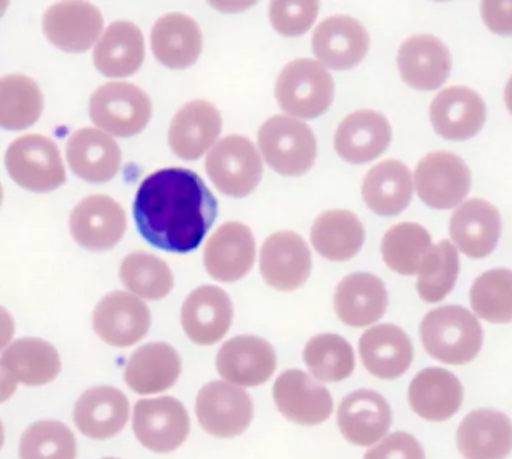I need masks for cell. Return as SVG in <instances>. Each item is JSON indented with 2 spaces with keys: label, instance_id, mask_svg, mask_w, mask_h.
Masks as SVG:
<instances>
[{
  "label": "cell",
  "instance_id": "cell-1",
  "mask_svg": "<svg viewBox=\"0 0 512 459\" xmlns=\"http://www.w3.org/2000/svg\"><path fill=\"white\" fill-rule=\"evenodd\" d=\"M134 219L143 239L163 251L199 248L217 218L218 203L202 177L187 168H163L137 189Z\"/></svg>",
  "mask_w": 512,
  "mask_h": 459
},
{
  "label": "cell",
  "instance_id": "cell-2",
  "mask_svg": "<svg viewBox=\"0 0 512 459\" xmlns=\"http://www.w3.org/2000/svg\"><path fill=\"white\" fill-rule=\"evenodd\" d=\"M482 336L478 318L463 306H440L428 312L421 323L425 350L449 365L472 362L481 350Z\"/></svg>",
  "mask_w": 512,
  "mask_h": 459
},
{
  "label": "cell",
  "instance_id": "cell-3",
  "mask_svg": "<svg viewBox=\"0 0 512 459\" xmlns=\"http://www.w3.org/2000/svg\"><path fill=\"white\" fill-rule=\"evenodd\" d=\"M275 96L289 116L316 119L331 107L334 78L322 63L313 59H296L281 71Z\"/></svg>",
  "mask_w": 512,
  "mask_h": 459
},
{
  "label": "cell",
  "instance_id": "cell-4",
  "mask_svg": "<svg viewBox=\"0 0 512 459\" xmlns=\"http://www.w3.org/2000/svg\"><path fill=\"white\" fill-rule=\"evenodd\" d=\"M259 147L272 170L283 176H302L317 156V141L307 123L289 116H274L259 129Z\"/></svg>",
  "mask_w": 512,
  "mask_h": 459
},
{
  "label": "cell",
  "instance_id": "cell-5",
  "mask_svg": "<svg viewBox=\"0 0 512 459\" xmlns=\"http://www.w3.org/2000/svg\"><path fill=\"white\" fill-rule=\"evenodd\" d=\"M11 179L32 192H50L64 185L67 170L52 138L28 134L17 138L5 153Z\"/></svg>",
  "mask_w": 512,
  "mask_h": 459
},
{
  "label": "cell",
  "instance_id": "cell-6",
  "mask_svg": "<svg viewBox=\"0 0 512 459\" xmlns=\"http://www.w3.org/2000/svg\"><path fill=\"white\" fill-rule=\"evenodd\" d=\"M92 122L107 134L133 137L140 134L152 117V102L133 83H107L95 90L89 102Z\"/></svg>",
  "mask_w": 512,
  "mask_h": 459
},
{
  "label": "cell",
  "instance_id": "cell-7",
  "mask_svg": "<svg viewBox=\"0 0 512 459\" xmlns=\"http://www.w3.org/2000/svg\"><path fill=\"white\" fill-rule=\"evenodd\" d=\"M206 173L223 194L247 197L262 180V158L247 137L229 135L212 147L206 158Z\"/></svg>",
  "mask_w": 512,
  "mask_h": 459
},
{
  "label": "cell",
  "instance_id": "cell-8",
  "mask_svg": "<svg viewBox=\"0 0 512 459\" xmlns=\"http://www.w3.org/2000/svg\"><path fill=\"white\" fill-rule=\"evenodd\" d=\"M133 428L146 449L169 453L187 440L190 417L182 402L173 396L140 399L134 407Z\"/></svg>",
  "mask_w": 512,
  "mask_h": 459
},
{
  "label": "cell",
  "instance_id": "cell-9",
  "mask_svg": "<svg viewBox=\"0 0 512 459\" xmlns=\"http://www.w3.org/2000/svg\"><path fill=\"white\" fill-rule=\"evenodd\" d=\"M419 198L433 209H451L469 194L472 174L466 162L451 152H431L415 171Z\"/></svg>",
  "mask_w": 512,
  "mask_h": 459
},
{
  "label": "cell",
  "instance_id": "cell-10",
  "mask_svg": "<svg viewBox=\"0 0 512 459\" xmlns=\"http://www.w3.org/2000/svg\"><path fill=\"white\" fill-rule=\"evenodd\" d=\"M200 426L218 438L247 431L253 420V401L242 387L229 381H212L202 387L196 402Z\"/></svg>",
  "mask_w": 512,
  "mask_h": 459
},
{
  "label": "cell",
  "instance_id": "cell-11",
  "mask_svg": "<svg viewBox=\"0 0 512 459\" xmlns=\"http://www.w3.org/2000/svg\"><path fill=\"white\" fill-rule=\"evenodd\" d=\"M70 228L74 240L83 248L106 251L124 237L127 213L109 195H89L71 213Z\"/></svg>",
  "mask_w": 512,
  "mask_h": 459
},
{
  "label": "cell",
  "instance_id": "cell-12",
  "mask_svg": "<svg viewBox=\"0 0 512 459\" xmlns=\"http://www.w3.org/2000/svg\"><path fill=\"white\" fill-rule=\"evenodd\" d=\"M272 395L281 414L298 425H319L334 410L329 390L299 369L284 371L275 381Z\"/></svg>",
  "mask_w": 512,
  "mask_h": 459
},
{
  "label": "cell",
  "instance_id": "cell-13",
  "mask_svg": "<svg viewBox=\"0 0 512 459\" xmlns=\"http://www.w3.org/2000/svg\"><path fill=\"white\" fill-rule=\"evenodd\" d=\"M311 252L305 240L293 231H277L263 243L260 272L266 284L280 291H293L307 282Z\"/></svg>",
  "mask_w": 512,
  "mask_h": 459
},
{
  "label": "cell",
  "instance_id": "cell-14",
  "mask_svg": "<svg viewBox=\"0 0 512 459\" xmlns=\"http://www.w3.org/2000/svg\"><path fill=\"white\" fill-rule=\"evenodd\" d=\"M151 311L146 303L125 291L104 297L94 311L97 335L113 347H131L148 335Z\"/></svg>",
  "mask_w": 512,
  "mask_h": 459
},
{
  "label": "cell",
  "instance_id": "cell-15",
  "mask_svg": "<svg viewBox=\"0 0 512 459\" xmlns=\"http://www.w3.org/2000/svg\"><path fill=\"white\" fill-rule=\"evenodd\" d=\"M275 368L277 354L274 347L259 336H235L218 351V372L229 383L239 387H256L266 383Z\"/></svg>",
  "mask_w": 512,
  "mask_h": 459
},
{
  "label": "cell",
  "instance_id": "cell-16",
  "mask_svg": "<svg viewBox=\"0 0 512 459\" xmlns=\"http://www.w3.org/2000/svg\"><path fill=\"white\" fill-rule=\"evenodd\" d=\"M206 270L220 282H235L244 278L256 258L253 231L241 222L221 225L205 245Z\"/></svg>",
  "mask_w": 512,
  "mask_h": 459
},
{
  "label": "cell",
  "instance_id": "cell-17",
  "mask_svg": "<svg viewBox=\"0 0 512 459\" xmlns=\"http://www.w3.org/2000/svg\"><path fill=\"white\" fill-rule=\"evenodd\" d=\"M104 18L92 3L65 2L50 6L43 18L49 41L70 53L89 50L103 32Z\"/></svg>",
  "mask_w": 512,
  "mask_h": 459
},
{
  "label": "cell",
  "instance_id": "cell-18",
  "mask_svg": "<svg viewBox=\"0 0 512 459\" xmlns=\"http://www.w3.org/2000/svg\"><path fill=\"white\" fill-rule=\"evenodd\" d=\"M311 45L320 63L344 71L362 62L370 47V36L355 18L334 15L317 26Z\"/></svg>",
  "mask_w": 512,
  "mask_h": 459
},
{
  "label": "cell",
  "instance_id": "cell-19",
  "mask_svg": "<svg viewBox=\"0 0 512 459\" xmlns=\"http://www.w3.org/2000/svg\"><path fill=\"white\" fill-rule=\"evenodd\" d=\"M232 318V300L223 288L214 285L196 288L182 306V327L199 345L217 344L229 332Z\"/></svg>",
  "mask_w": 512,
  "mask_h": 459
},
{
  "label": "cell",
  "instance_id": "cell-20",
  "mask_svg": "<svg viewBox=\"0 0 512 459\" xmlns=\"http://www.w3.org/2000/svg\"><path fill=\"white\" fill-rule=\"evenodd\" d=\"M485 116L484 99L469 87H448L431 102V123L437 134L448 140L463 141L475 137L484 126Z\"/></svg>",
  "mask_w": 512,
  "mask_h": 459
},
{
  "label": "cell",
  "instance_id": "cell-21",
  "mask_svg": "<svg viewBox=\"0 0 512 459\" xmlns=\"http://www.w3.org/2000/svg\"><path fill=\"white\" fill-rule=\"evenodd\" d=\"M2 383L44 386L61 372V357L50 342L40 338H22L5 348L0 359Z\"/></svg>",
  "mask_w": 512,
  "mask_h": 459
},
{
  "label": "cell",
  "instance_id": "cell-22",
  "mask_svg": "<svg viewBox=\"0 0 512 459\" xmlns=\"http://www.w3.org/2000/svg\"><path fill=\"white\" fill-rule=\"evenodd\" d=\"M223 128L220 111L205 99L185 104L173 117L169 144L179 158L199 159L217 140Z\"/></svg>",
  "mask_w": 512,
  "mask_h": 459
},
{
  "label": "cell",
  "instance_id": "cell-23",
  "mask_svg": "<svg viewBox=\"0 0 512 459\" xmlns=\"http://www.w3.org/2000/svg\"><path fill=\"white\" fill-rule=\"evenodd\" d=\"M397 62L404 83L418 90L442 86L452 65L448 47L433 35L406 39L398 50Z\"/></svg>",
  "mask_w": 512,
  "mask_h": 459
},
{
  "label": "cell",
  "instance_id": "cell-24",
  "mask_svg": "<svg viewBox=\"0 0 512 459\" xmlns=\"http://www.w3.org/2000/svg\"><path fill=\"white\" fill-rule=\"evenodd\" d=\"M457 444L466 459H506L512 450V422L490 408L472 411L458 426Z\"/></svg>",
  "mask_w": 512,
  "mask_h": 459
},
{
  "label": "cell",
  "instance_id": "cell-25",
  "mask_svg": "<svg viewBox=\"0 0 512 459\" xmlns=\"http://www.w3.org/2000/svg\"><path fill=\"white\" fill-rule=\"evenodd\" d=\"M391 137V125L383 114L361 110L349 114L340 123L335 132L334 146L344 161L365 164L385 152Z\"/></svg>",
  "mask_w": 512,
  "mask_h": 459
},
{
  "label": "cell",
  "instance_id": "cell-26",
  "mask_svg": "<svg viewBox=\"0 0 512 459\" xmlns=\"http://www.w3.org/2000/svg\"><path fill=\"white\" fill-rule=\"evenodd\" d=\"M341 434L355 446H371L385 437L392 423L391 407L373 390H358L343 399L338 408Z\"/></svg>",
  "mask_w": 512,
  "mask_h": 459
},
{
  "label": "cell",
  "instance_id": "cell-27",
  "mask_svg": "<svg viewBox=\"0 0 512 459\" xmlns=\"http://www.w3.org/2000/svg\"><path fill=\"white\" fill-rule=\"evenodd\" d=\"M359 353L370 374L382 380H395L412 365L413 345L401 327L379 324L361 336Z\"/></svg>",
  "mask_w": 512,
  "mask_h": 459
},
{
  "label": "cell",
  "instance_id": "cell-28",
  "mask_svg": "<svg viewBox=\"0 0 512 459\" xmlns=\"http://www.w3.org/2000/svg\"><path fill=\"white\" fill-rule=\"evenodd\" d=\"M449 233L467 257H488L500 236L499 210L484 198H472L455 210Z\"/></svg>",
  "mask_w": 512,
  "mask_h": 459
},
{
  "label": "cell",
  "instance_id": "cell-29",
  "mask_svg": "<svg viewBox=\"0 0 512 459\" xmlns=\"http://www.w3.org/2000/svg\"><path fill=\"white\" fill-rule=\"evenodd\" d=\"M67 159L80 179L103 183L113 179L122 162L121 147L106 132L83 128L74 132L67 143Z\"/></svg>",
  "mask_w": 512,
  "mask_h": 459
},
{
  "label": "cell",
  "instance_id": "cell-30",
  "mask_svg": "<svg viewBox=\"0 0 512 459\" xmlns=\"http://www.w3.org/2000/svg\"><path fill=\"white\" fill-rule=\"evenodd\" d=\"M130 402L121 390L98 386L86 390L74 408V422L86 437L107 440L127 425Z\"/></svg>",
  "mask_w": 512,
  "mask_h": 459
},
{
  "label": "cell",
  "instance_id": "cell-31",
  "mask_svg": "<svg viewBox=\"0 0 512 459\" xmlns=\"http://www.w3.org/2000/svg\"><path fill=\"white\" fill-rule=\"evenodd\" d=\"M388 291L382 279L371 273H352L338 284L334 308L347 326L367 327L385 314Z\"/></svg>",
  "mask_w": 512,
  "mask_h": 459
},
{
  "label": "cell",
  "instance_id": "cell-32",
  "mask_svg": "<svg viewBox=\"0 0 512 459\" xmlns=\"http://www.w3.org/2000/svg\"><path fill=\"white\" fill-rule=\"evenodd\" d=\"M463 398L460 380L443 368L422 369L409 387L410 407L422 419L431 422H443L454 416Z\"/></svg>",
  "mask_w": 512,
  "mask_h": 459
},
{
  "label": "cell",
  "instance_id": "cell-33",
  "mask_svg": "<svg viewBox=\"0 0 512 459\" xmlns=\"http://www.w3.org/2000/svg\"><path fill=\"white\" fill-rule=\"evenodd\" d=\"M154 56L172 69L194 65L203 50V35L199 24L181 12L163 15L151 33Z\"/></svg>",
  "mask_w": 512,
  "mask_h": 459
},
{
  "label": "cell",
  "instance_id": "cell-34",
  "mask_svg": "<svg viewBox=\"0 0 512 459\" xmlns=\"http://www.w3.org/2000/svg\"><path fill=\"white\" fill-rule=\"evenodd\" d=\"M181 375V357L166 342H149L131 354L125 381L139 395L170 389Z\"/></svg>",
  "mask_w": 512,
  "mask_h": 459
},
{
  "label": "cell",
  "instance_id": "cell-35",
  "mask_svg": "<svg viewBox=\"0 0 512 459\" xmlns=\"http://www.w3.org/2000/svg\"><path fill=\"white\" fill-rule=\"evenodd\" d=\"M145 60L142 30L131 21H115L107 27L94 51L95 68L110 78L128 77Z\"/></svg>",
  "mask_w": 512,
  "mask_h": 459
},
{
  "label": "cell",
  "instance_id": "cell-36",
  "mask_svg": "<svg viewBox=\"0 0 512 459\" xmlns=\"http://www.w3.org/2000/svg\"><path fill=\"white\" fill-rule=\"evenodd\" d=\"M412 192V173L395 159H386L371 168L362 185L365 204L380 216L403 212L412 200Z\"/></svg>",
  "mask_w": 512,
  "mask_h": 459
},
{
  "label": "cell",
  "instance_id": "cell-37",
  "mask_svg": "<svg viewBox=\"0 0 512 459\" xmlns=\"http://www.w3.org/2000/svg\"><path fill=\"white\" fill-rule=\"evenodd\" d=\"M364 240V225L350 210H328L316 219L311 228L314 248L331 261H347L355 257Z\"/></svg>",
  "mask_w": 512,
  "mask_h": 459
},
{
  "label": "cell",
  "instance_id": "cell-38",
  "mask_svg": "<svg viewBox=\"0 0 512 459\" xmlns=\"http://www.w3.org/2000/svg\"><path fill=\"white\" fill-rule=\"evenodd\" d=\"M44 96L32 78L5 75L0 80V125L10 131L29 128L40 119Z\"/></svg>",
  "mask_w": 512,
  "mask_h": 459
},
{
  "label": "cell",
  "instance_id": "cell-39",
  "mask_svg": "<svg viewBox=\"0 0 512 459\" xmlns=\"http://www.w3.org/2000/svg\"><path fill=\"white\" fill-rule=\"evenodd\" d=\"M433 248L431 236L422 225L400 222L383 236L382 251L386 266L400 275H415Z\"/></svg>",
  "mask_w": 512,
  "mask_h": 459
},
{
  "label": "cell",
  "instance_id": "cell-40",
  "mask_svg": "<svg viewBox=\"0 0 512 459\" xmlns=\"http://www.w3.org/2000/svg\"><path fill=\"white\" fill-rule=\"evenodd\" d=\"M304 362L317 380L338 383L352 375L355 351L343 336L323 333L305 345Z\"/></svg>",
  "mask_w": 512,
  "mask_h": 459
},
{
  "label": "cell",
  "instance_id": "cell-41",
  "mask_svg": "<svg viewBox=\"0 0 512 459\" xmlns=\"http://www.w3.org/2000/svg\"><path fill=\"white\" fill-rule=\"evenodd\" d=\"M121 279L133 294L148 300L164 299L173 290L169 264L146 252H133L121 264Z\"/></svg>",
  "mask_w": 512,
  "mask_h": 459
},
{
  "label": "cell",
  "instance_id": "cell-42",
  "mask_svg": "<svg viewBox=\"0 0 512 459\" xmlns=\"http://www.w3.org/2000/svg\"><path fill=\"white\" fill-rule=\"evenodd\" d=\"M460 272V260L455 246L448 240L433 245L419 269L416 290L419 297L427 303H437L445 299Z\"/></svg>",
  "mask_w": 512,
  "mask_h": 459
},
{
  "label": "cell",
  "instance_id": "cell-43",
  "mask_svg": "<svg viewBox=\"0 0 512 459\" xmlns=\"http://www.w3.org/2000/svg\"><path fill=\"white\" fill-rule=\"evenodd\" d=\"M470 305L476 315L490 323L512 321V270L493 269L482 273L470 290Z\"/></svg>",
  "mask_w": 512,
  "mask_h": 459
},
{
  "label": "cell",
  "instance_id": "cell-44",
  "mask_svg": "<svg viewBox=\"0 0 512 459\" xmlns=\"http://www.w3.org/2000/svg\"><path fill=\"white\" fill-rule=\"evenodd\" d=\"M76 455V437L56 420L34 423L20 440V459H76Z\"/></svg>",
  "mask_w": 512,
  "mask_h": 459
},
{
  "label": "cell",
  "instance_id": "cell-45",
  "mask_svg": "<svg viewBox=\"0 0 512 459\" xmlns=\"http://www.w3.org/2000/svg\"><path fill=\"white\" fill-rule=\"evenodd\" d=\"M319 8V2H272L269 18L281 35L301 36L313 26Z\"/></svg>",
  "mask_w": 512,
  "mask_h": 459
},
{
  "label": "cell",
  "instance_id": "cell-46",
  "mask_svg": "<svg viewBox=\"0 0 512 459\" xmlns=\"http://www.w3.org/2000/svg\"><path fill=\"white\" fill-rule=\"evenodd\" d=\"M364 459H425V453L413 435L397 431L371 447Z\"/></svg>",
  "mask_w": 512,
  "mask_h": 459
},
{
  "label": "cell",
  "instance_id": "cell-47",
  "mask_svg": "<svg viewBox=\"0 0 512 459\" xmlns=\"http://www.w3.org/2000/svg\"><path fill=\"white\" fill-rule=\"evenodd\" d=\"M482 18L491 32L497 35H512V2H484Z\"/></svg>",
  "mask_w": 512,
  "mask_h": 459
},
{
  "label": "cell",
  "instance_id": "cell-48",
  "mask_svg": "<svg viewBox=\"0 0 512 459\" xmlns=\"http://www.w3.org/2000/svg\"><path fill=\"white\" fill-rule=\"evenodd\" d=\"M505 102L506 107H508L509 113L512 114V77L509 78L508 84H506Z\"/></svg>",
  "mask_w": 512,
  "mask_h": 459
},
{
  "label": "cell",
  "instance_id": "cell-49",
  "mask_svg": "<svg viewBox=\"0 0 512 459\" xmlns=\"http://www.w3.org/2000/svg\"><path fill=\"white\" fill-rule=\"evenodd\" d=\"M104 459H118V458H104Z\"/></svg>",
  "mask_w": 512,
  "mask_h": 459
}]
</instances>
